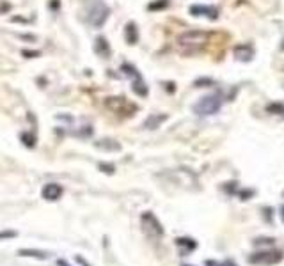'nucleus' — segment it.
<instances>
[{
    "instance_id": "13",
    "label": "nucleus",
    "mask_w": 284,
    "mask_h": 266,
    "mask_svg": "<svg viewBox=\"0 0 284 266\" xmlns=\"http://www.w3.org/2000/svg\"><path fill=\"white\" fill-rule=\"evenodd\" d=\"M18 256L22 257H34V259H41V261H45V259H48L50 257V254L45 252V250H32V248H22L18 252Z\"/></svg>"
},
{
    "instance_id": "11",
    "label": "nucleus",
    "mask_w": 284,
    "mask_h": 266,
    "mask_svg": "<svg viewBox=\"0 0 284 266\" xmlns=\"http://www.w3.org/2000/svg\"><path fill=\"white\" fill-rule=\"evenodd\" d=\"M94 50H96V53H98L100 57H103V59H108V57H110V47H108L107 39L102 38V36H100V38L96 39Z\"/></svg>"
},
{
    "instance_id": "1",
    "label": "nucleus",
    "mask_w": 284,
    "mask_h": 266,
    "mask_svg": "<svg viewBox=\"0 0 284 266\" xmlns=\"http://www.w3.org/2000/svg\"><path fill=\"white\" fill-rule=\"evenodd\" d=\"M210 34L205 30H186L178 38V50L183 55H197L206 47Z\"/></svg>"
},
{
    "instance_id": "7",
    "label": "nucleus",
    "mask_w": 284,
    "mask_h": 266,
    "mask_svg": "<svg viewBox=\"0 0 284 266\" xmlns=\"http://www.w3.org/2000/svg\"><path fill=\"white\" fill-rule=\"evenodd\" d=\"M107 107L110 108L112 112L125 114V116H131V114L137 110L135 105H131V103L128 101L126 98H108L107 99Z\"/></svg>"
},
{
    "instance_id": "14",
    "label": "nucleus",
    "mask_w": 284,
    "mask_h": 266,
    "mask_svg": "<svg viewBox=\"0 0 284 266\" xmlns=\"http://www.w3.org/2000/svg\"><path fill=\"white\" fill-rule=\"evenodd\" d=\"M96 147H100V149H105V151H119V149H121V145L117 144L116 140H110V139H105V140H100V142H96Z\"/></svg>"
},
{
    "instance_id": "2",
    "label": "nucleus",
    "mask_w": 284,
    "mask_h": 266,
    "mask_svg": "<svg viewBox=\"0 0 284 266\" xmlns=\"http://www.w3.org/2000/svg\"><path fill=\"white\" fill-rule=\"evenodd\" d=\"M110 16V9L103 0H89L87 2V13H85V20L87 24L94 28H100L105 25V22Z\"/></svg>"
},
{
    "instance_id": "12",
    "label": "nucleus",
    "mask_w": 284,
    "mask_h": 266,
    "mask_svg": "<svg viewBox=\"0 0 284 266\" xmlns=\"http://www.w3.org/2000/svg\"><path fill=\"white\" fill-rule=\"evenodd\" d=\"M125 38H126V43H128V45H135V43L139 41V30H137V25L133 24V22H130V24L126 25Z\"/></svg>"
},
{
    "instance_id": "3",
    "label": "nucleus",
    "mask_w": 284,
    "mask_h": 266,
    "mask_svg": "<svg viewBox=\"0 0 284 266\" xmlns=\"http://www.w3.org/2000/svg\"><path fill=\"white\" fill-rule=\"evenodd\" d=\"M222 99L224 98L220 93L208 94V96H203V98L192 107V110H194V114L199 117L215 116V114L220 110V107H222Z\"/></svg>"
},
{
    "instance_id": "4",
    "label": "nucleus",
    "mask_w": 284,
    "mask_h": 266,
    "mask_svg": "<svg viewBox=\"0 0 284 266\" xmlns=\"http://www.w3.org/2000/svg\"><path fill=\"white\" fill-rule=\"evenodd\" d=\"M140 224H142V231L148 236L149 240H160L163 236V227L160 224V220L151 213V211H146L140 217Z\"/></svg>"
},
{
    "instance_id": "20",
    "label": "nucleus",
    "mask_w": 284,
    "mask_h": 266,
    "mask_svg": "<svg viewBox=\"0 0 284 266\" xmlns=\"http://www.w3.org/2000/svg\"><path fill=\"white\" fill-rule=\"evenodd\" d=\"M100 167H102V169H105V172H108V174H112V172H114V165H100Z\"/></svg>"
},
{
    "instance_id": "9",
    "label": "nucleus",
    "mask_w": 284,
    "mask_h": 266,
    "mask_svg": "<svg viewBox=\"0 0 284 266\" xmlns=\"http://www.w3.org/2000/svg\"><path fill=\"white\" fill-rule=\"evenodd\" d=\"M192 16H206L210 20L219 18V9L215 5H192L190 7Z\"/></svg>"
},
{
    "instance_id": "5",
    "label": "nucleus",
    "mask_w": 284,
    "mask_h": 266,
    "mask_svg": "<svg viewBox=\"0 0 284 266\" xmlns=\"http://www.w3.org/2000/svg\"><path fill=\"white\" fill-rule=\"evenodd\" d=\"M249 265H258V266H272L277 265V263L283 261V252L279 250H259V252H254L247 257Z\"/></svg>"
},
{
    "instance_id": "6",
    "label": "nucleus",
    "mask_w": 284,
    "mask_h": 266,
    "mask_svg": "<svg viewBox=\"0 0 284 266\" xmlns=\"http://www.w3.org/2000/svg\"><path fill=\"white\" fill-rule=\"evenodd\" d=\"M121 71L125 73L126 76H130V78H131V89H133V93H135L137 96H140V98L148 96V85H146L142 75H140V73L135 70V68H133V66H131V64H123L121 66Z\"/></svg>"
},
{
    "instance_id": "16",
    "label": "nucleus",
    "mask_w": 284,
    "mask_h": 266,
    "mask_svg": "<svg viewBox=\"0 0 284 266\" xmlns=\"http://www.w3.org/2000/svg\"><path fill=\"white\" fill-rule=\"evenodd\" d=\"M165 119H167V116H151L146 119L144 128H148V130H155V128H158L160 122H163Z\"/></svg>"
},
{
    "instance_id": "18",
    "label": "nucleus",
    "mask_w": 284,
    "mask_h": 266,
    "mask_svg": "<svg viewBox=\"0 0 284 266\" xmlns=\"http://www.w3.org/2000/svg\"><path fill=\"white\" fill-rule=\"evenodd\" d=\"M18 233L16 231H0V240H11V238H16Z\"/></svg>"
},
{
    "instance_id": "8",
    "label": "nucleus",
    "mask_w": 284,
    "mask_h": 266,
    "mask_svg": "<svg viewBox=\"0 0 284 266\" xmlns=\"http://www.w3.org/2000/svg\"><path fill=\"white\" fill-rule=\"evenodd\" d=\"M62 193H64V190H62L61 185H57V183H48V185H45L41 190V197L45 199V201H59L62 197Z\"/></svg>"
},
{
    "instance_id": "15",
    "label": "nucleus",
    "mask_w": 284,
    "mask_h": 266,
    "mask_svg": "<svg viewBox=\"0 0 284 266\" xmlns=\"http://www.w3.org/2000/svg\"><path fill=\"white\" fill-rule=\"evenodd\" d=\"M176 245L180 248H185V252H190V250H196L197 248L196 240H190V238H178Z\"/></svg>"
},
{
    "instance_id": "19",
    "label": "nucleus",
    "mask_w": 284,
    "mask_h": 266,
    "mask_svg": "<svg viewBox=\"0 0 284 266\" xmlns=\"http://www.w3.org/2000/svg\"><path fill=\"white\" fill-rule=\"evenodd\" d=\"M169 4V0H162V2H156V4H149V9L155 11V9H160V7H165Z\"/></svg>"
},
{
    "instance_id": "23",
    "label": "nucleus",
    "mask_w": 284,
    "mask_h": 266,
    "mask_svg": "<svg viewBox=\"0 0 284 266\" xmlns=\"http://www.w3.org/2000/svg\"><path fill=\"white\" fill-rule=\"evenodd\" d=\"M183 266H190V265H183Z\"/></svg>"
},
{
    "instance_id": "17",
    "label": "nucleus",
    "mask_w": 284,
    "mask_h": 266,
    "mask_svg": "<svg viewBox=\"0 0 284 266\" xmlns=\"http://www.w3.org/2000/svg\"><path fill=\"white\" fill-rule=\"evenodd\" d=\"M205 266H238L234 261L231 259H226V261H217V259H206Z\"/></svg>"
},
{
    "instance_id": "10",
    "label": "nucleus",
    "mask_w": 284,
    "mask_h": 266,
    "mask_svg": "<svg viewBox=\"0 0 284 266\" xmlns=\"http://www.w3.org/2000/svg\"><path fill=\"white\" fill-rule=\"evenodd\" d=\"M252 55H254V48L251 47V45H238L236 48H234V57H236L238 61L242 62H249L252 59Z\"/></svg>"
},
{
    "instance_id": "21",
    "label": "nucleus",
    "mask_w": 284,
    "mask_h": 266,
    "mask_svg": "<svg viewBox=\"0 0 284 266\" xmlns=\"http://www.w3.org/2000/svg\"><path fill=\"white\" fill-rule=\"evenodd\" d=\"M57 266H71L68 261H64V259H57Z\"/></svg>"
},
{
    "instance_id": "22",
    "label": "nucleus",
    "mask_w": 284,
    "mask_h": 266,
    "mask_svg": "<svg viewBox=\"0 0 284 266\" xmlns=\"http://www.w3.org/2000/svg\"><path fill=\"white\" fill-rule=\"evenodd\" d=\"M281 218H283V222H284V204H283V208H281Z\"/></svg>"
}]
</instances>
